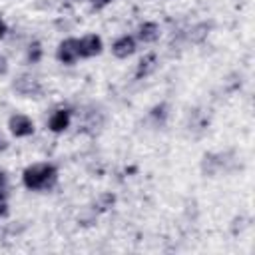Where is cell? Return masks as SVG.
<instances>
[{"label":"cell","mask_w":255,"mask_h":255,"mask_svg":"<svg viewBox=\"0 0 255 255\" xmlns=\"http://www.w3.org/2000/svg\"><path fill=\"white\" fill-rule=\"evenodd\" d=\"M6 30H8V26H6V22L4 20H0V38L6 34Z\"/></svg>","instance_id":"cell-15"},{"label":"cell","mask_w":255,"mask_h":255,"mask_svg":"<svg viewBox=\"0 0 255 255\" xmlns=\"http://www.w3.org/2000/svg\"><path fill=\"white\" fill-rule=\"evenodd\" d=\"M40 58H42V44L40 42H32L28 46V60L32 64H36V62H40Z\"/></svg>","instance_id":"cell-10"},{"label":"cell","mask_w":255,"mask_h":255,"mask_svg":"<svg viewBox=\"0 0 255 255\" xmlns=\"http://www.w3.org/2000/svg\"><path fill=\"white\" fill-rule=\"evenodd\" d=\"M56 56L62 64H74L78 62L80 58V46H78V40L76 38H66L60 42L58 50H56Z\"/></svg>","instance_id":"cell-2"},{"label":"cell","mask_w":255,"mask_h":255,"mask_svg":"<svg viewBox=\"0 0 255 255\" xmlns=\"http://www.w3.org/2000/svg\"><path fill=\"white\" fill-rule=\"evenodd\" d=\"M137 38L145 44H151L159 38V26L155 22H143L139 28H137Z\"/></svg>","instance_id":"cell-9"},{"label":"cell","mask_w":255,"mask_h":255,"mask_svg":"<svg viewBox=\"0 0 255 255\" xmlns=\"http://www.w3.org/2000/svg\"><path fill=\"white\" fill-rule=\"evenodd\" d=\"M56 179H58V169L52 163H34L26 167L22 173V183L32 191L50 189L56 183Z\"/></svg>","instance_id":"cell-1"},{"label":"cell","mask_w":255,"mask_h":255,"mask_svg":"<svg viewBox=\"0 0 255 255\" xmlns=\"http://www.w3.org/2000/svg\"><path fill=\"white\" fill-rule=\"evenodd\" d=\"M112 0H90V4L94 6V8H104V6H108Z\"/></svg>","instance_id":"cell-13"},{"label":"cell","mask_w":255,"mask_h":255,"mask_svg":"<svg viewBox=\"0 0 255 255\" xmlns=\"http://www.w3.org/2000/svg\"><path fill=\"white\" fill-rule=\"evenodd\" d=\"M155 68H157V56H155V54H145V56L137 62V68H135V80L147 78Z\"/></svg>","instance_id":"cell-8"},{"label":"cell","mask_w":255,"mask_h":255,"mask_svg":"<svg viewBox=\"0 0 255 255\" xmlns=\"http://www.w3.org/2000/svg\"><path fill=\"white\" fill-rule=\"evenodd\" d=\"M70 120H72L70 110H56L48 120V128H50V131L60 133L70 126Z\"/></svg>","instance_id":"cell-6"},{"label":"cell","mask_w":255,"mask_h":255,"mask_svg":"<svg viewBox=\"0 0 255 255\" xmlns=\"http://www.w3.org/2000/svg\"><path fill=\"white\" fill-rule=\"evenodd\" d=\"M78 46H80V58H94L102 52L104 42L98 34H88L82 40H78Z\"/></svg>","instance_id":"cell-4"},{"label":"cell","mask_w":255,"mask_h":255,"mask_svg":"<svg viewBox=\"0 0 255 255\" xmlns=\"http://www.w3.org/2000/svg\"><path fill=\"white\" fill-rule=\"evenodd\" d=\"M135 52V40L131 36H122L112 44V54L116 58H128Z\"/></svg>","instance_id":"cell-5"},{"label":"cell","mask_w":255,"mask_h":255,"mask_svg":"<svg viewBox=\"0 0 255 255\" xmlns=\"http://www.w3.org/2000/svg\"><path fill=\"white\" fill-rule=\"evenodd\" d=\"M8 213V201H6V189L0 187V217Z\"/></svg>","instance_id":"cell-11"},{"label":"cell","mask_w":255,"mask_h":255,"mask_svg":"<svg viewBox=\"0 0 255 255\" xmlns=\"http://www.w3.org/2000/svg\"><path fill=\"white\" fill-rule=\"evenodd\" d=\"M151 116L153 118H165V106H155L151 110Z\"/></svg>","instance_id":"cell-12"},{"label":"cell","mask_w":255,"mask_h":255,"mask_svg":"<svg viewBox=\"0 0 255 255\" xmlns=\"http://www.w3.org/2000/svg\"><path fill=\"white\" fill-rule=\"evenodd\" d=\"M6 68H8L6 58H2V56H0V74H4V72H6Z\"/></svg>","instance_id":"cell-14"},{"label":"cell","mask_w":255,"mask_h":255,"mask_svg":"<svg viewBox=\"0 0 255 255\" xmlns=\"http://www.w3.org/2000/svg\"><path fill=\"white\" fill-rule=\"evenodd\" d=\"M14 88H16V92H20L22 96H36V94L42 92L38 80L32 78V76H20V78L14 82Z\"/></svg>","instance_id":"cell-7"},{"label":"cell","mask_w":255,"mask_h":255,"mask_svg":"<svg viewBox=\"0 0 255 255\" xmlns=\"http://www.w3.org/2000/svg\"><path fill=\"white\" fill-rule=\"evenodd\" d=\"M4 149H6V141L0 137V151H4Z\"/></svg>","instance_id":"cell-16"},{"label":"cell","mask_w":255,"mask_h":255,"mask_svg":"<svg viewBox=\"0 0 255 255\" xmlns=\"http://www.w3.org/2000/svg\"><path fill=\"white\" fill-rule=\"evenodd\" d=\"M8 128L16 137H28L34 133V122L24 114H14L8 120Z\"/></svg>","instance_id":"cell-3"}]
</instances>
